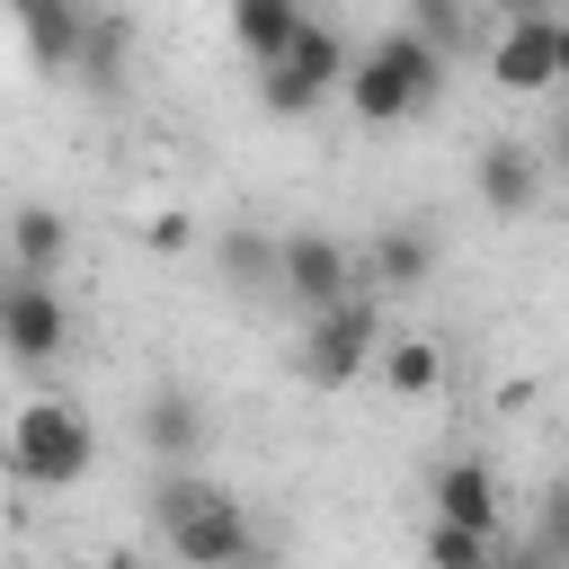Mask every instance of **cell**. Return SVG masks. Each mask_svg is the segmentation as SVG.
<instances>
[{"mask_svg": "<svg viewBox=\"0 0 569 569\" xmlns=\"http://www.w3.org/2000/svg\"><path fill=\"white\" fill-rule=\"evenodd\" d=\"M338 89H347L356 124H409V116L436 107V89H445V53H436L427 36H409V27H391V36H373V53L347 62Z\"/></svg>", "mask_w": 569, "mask_h": 569, "instance_id": "obj_1", "label": "cell"}, {"mask_svg": "<svg viewBox=\"0 0 569 569\" xmlns=\"http://www.w3.org/2000/svg\"><path fill=\"white\" fill-rule=\"evenodd\" d=\"M0 462H9L27 489H71V480H89V462H98V427H89L80 400H27V409L9 418Z\"/></svg>", "mask_w": 569, "mask_h": 569, "instance_id": "obj_2", "label": "cell"}, {"mask_svg": "<svg viewBox=\"0 0 569 569\" xmlns=\"http://www.w3.org/2000/svg\"><path fill=\"white\" fill-rule=\"evenodd\" d=\"M338 80H347V44H338V27L302 18V27L284 36V53L258 62V107H267V116H311Z\"/></svg>", "mask_w": 569, "mask_h": 569, "instance_id": "obj_3", "label": "cell"}, {"mask_svg": "<svg viewBox=\"0 0 569 569\" xmlns=\"http://www.w3.org/2000/svg\"><path fill=\"white\" fill-rule=\"evenodd\" d=\"M373 347H382V302H373V293H347V302L311 311V329H302V382L347 391V382L373 365Z\"/></svg>", "mask_w": 569, "mask_h": 569, "instance_id": "obj_4", "label": "cell"}, {"mask_svg": "<svg viewBox=\"0 0 569 569\" xmlns=\"http://www.w3.org/2000/svg\"><path fill=\"white\" fill-rule=\"evenodd\" d=\"M276 293H284L302 320L329 311V302H347V293H356V249L329 240V231H284V240H276Z\"/></svg>", "mask_w": 569, "mask_h": 569, "instance_id": "obj_5", "label": "cell"}, {"mask_svg": "<svg viewBox=\"0 0 569 569\" xmlns=\"http://www.w3.org/2000/svg\"><path fill=\"white\" fill-rule=\"evenodd\" d=\"M160 533H169L178 569H258V525H249V507H240L231 489H213L204 507H187V516L160 525Z\"/></svg>", "mask_w": 569, "mask_h": 569, "instance_id": "obj_6", "label": "cell"}, {"mask_svg": "<svg viewBox=\"0 0 569 569\" xmlns=\"http://www.w3.org/2000/svg\"><path fill=\"white\" fill-rule=\"evenodd\" d=\"M560 71H569V27H560V18H507V27H498L489 80H498L507 98H542V89H560Z\"/></svg>", "mask_w": 569, "mask_h": 569, "instance_id": "obj_7", "label": "cell"}, {"mask_svg": "<svg viewBox=\"0 0 569 569\" xmlns=\"http://www.w3.org/2000/svg\"><path fill=\"white\" fill-rule=\"evenodd\" d=\"M62 347H71L62 293L36 284V276H9V284H0V356H9V365H53Z\"/></svg>", "mask_w": 569, "mask_h": 569, "instance_id": "obj_8", "label": "cell"}, {"mask_svg": "<svg viewBox=\"0 0 569 569\" xmlns=\"http://www.w3.org/2000/svg\"><path fill=\"white\" fill-rule=\"evenodd\" d=\"M427 507H436V525H462V533H480V542H507V498H498V471H489L480 453L436 462V471H427Z\"/></svg>", "mask_w": 569, "mask_h": 569, "instance_id": "obj_9", "label": "cell"}, {"mask_svg": "<svg viewBox=\"0 0 569 569\" xmlns=\"http://www.w3.org/2000/svg\"><path fill=\"white\" fill-rule=\"evenodd\" d=\"M427 276H436L427 222H391V231H373V249H356V293H418Z\"/></svg>", "mask_w": 569, "mask_h": 569, "instance_id": "obj_10", "label": "cell"}, {"mask_svg": "<svg viewBox=\"0 0 569 569\" xmlns=\"http://www.w3.org/2000/svg\"><path fill=\"white\" fill-rule=\"evenodd\" d=\"M142 445H151L160 462H196V453L213 445V409H204L196 391H178V382H169V391H151V400H142Z\"/></svg>", "mask_w": 569, "mask_h": 569, "instance_id": "obj_11", "label": "cell"}, {"mask_svg": "<svg viewBox=\"0 0 569 569\" xmlns=\"http://www.w3.org/2000/svg\"><path fill=\"white\" fill-rule=\"evenodd\" d=\"M471 187H480V204H489V213H507V222H516V213H533V196H542V169H533V151H525V142H507V133H498V142L480 151Z\"/></svg>", "mask_w": 569, "mask_h": 569, "instance_id": "obj_12", "label": "cell"}, {"mask_svg": "<svg viewBox=\"0 0 569 569\" xmlns=\"http://www.w3.org/2000/svg\"><path fill=\"white\" fill-rule=\"evenodd\" d=\"M9 258H18V276H53L62 258H71V213H53V204H18L9 213Z\"/></svg>", "mask_w": 569, "mask_h": 569, "instance_id": "obj_13", "label": "cell"}, {"mask_svg": "<svg viewBox=\"0 0 569 569\" xmlns=\"http://www.w3.org/2000/svg\"><path fill=\"white\" fill-rule=\"evenodd\" d=\"M18 27H27V53L44 71H71V44H80V0H0Z\"/></svg>", "mask_w": 569, "mask_h": 569, "instance_id": "obj_14", "label": "cell"}, {"mask_svg": "<svg viewBox=\"0 0 569 569\" xmlns=\"http://www.w3.org/2000/svg\"><path fill=\"white\" fill-rule=\"evenodd\" d=\"M213 276H222L240 302L276 293V240H267V231H222V240H213Z\"/></svg>", "mask_w": 569, "mask_h": 569, "instance_id": "obj_15", "label": "cell"}, {"mask_svg": "<svg viewBox=\"0 0 569 569\" xmlns=\"http://www.w3.org/2000/svg\"><path fill=\"white\" fill-rule=\"evenodd\" d=\"M302 18H311L302 0H231V44H240L249 62H276L284 36H293Z\"/></svg>", "mask_w": 569, "mask_h": 569, "instance_id": "obj_16", "label": "cell"}, {"mask_svg": "<svg viewBox=\"0 0 569 569\" xmlns=\"http://www.w3.org/2000/svg\"><path fill=\"white\" fill-rule=\"evenodd\" d=\"M373 365H382V382H391L400 400H427V391L445 382V347H436V338H382Z\"/></svg>", "mask_w": 569, "mask_h": 569, "instance_id": "obj_17", "label": "cell"}, {"mask_svg": "<svg viewBox=\"0 0 569 569\" xmlns=\"http://www.w3.org/2000/svg\"><path fill=\"white\" fill-rule=\"evenodd\" d=\"M71 71H80L89 89H116V80H124V18H80Z\"/></svg>", "mask_w": 569, "mask_h": 569, "instance_id": "obj_18", "label": "cell"}, {"mask_svg": "<svg viewBox=\"0 0 569 569\" xmlns=\"http://www.w3.org/2000/svg\"><path fill=\"white\" fill-rule=\"evenodd\" d=\"M427 569H498V542H480L462 525H427Z\"/></svg>", "mask_w": 569, "mask_h": 569, "instance_id": "obj_19", "label": "cell"}, {"mask_svg": "<svg viewBox=\"0 0 569 569\" xmlns=\"http://www.w3.org/2000/svg\"><path fill=\"white\" fill-rule=\"evenodd\" d=\"M213 489H222V480H204V471H169V480L151 489V516H160V525H178V516H187V507H204Z\"/></svg>", "mask_w": 569, "mask_h": 569, "instance_id": "obj_20", "label": "cell"}, {"mask_svg": "<svg viewBox=\"0 0 569 569\" xmlns=\"http://www.w3.org/2000/svg\"><path fill=\"white\" fill-rule=\"evenodd\" d=\"M418 18H409V36H427L436 53H453L462 44V0H409Z\"/></svg>", "mask_w": 569, "mask_h": 569, "instance_id": "obj_21", "label": "cell"}, {"mask_svg": "<svg viewBox=\"0 0 569 569\" xmlns=\"http://www.w3.org/2000/svg\"><path fill=\"white\" fill-rule=\"evenodd\" d=\"M187 240H196V222H187V213H151V249H169V258H178Z\"/></svg>", "mask_w": 569, "mask_h": 569, "instance_id": "obj_22", "label": "cell"}, {"mask_svg": "<svg viewBox=\"0 0 569 569\" xmlns=\"http://www.w3.org/2000/svg\"><path fill=\"white\" fill-rule=\"evenodd\" d=\"M489 9H498V27H507V18H560L551 0H489Z\"/></svg>", "mask_w": 569, "mask_h": 569, "instance_id": "obj_23", "label": "cell"}, {"mask_svg": "<svg viewBox=\"0 0 569 569\" xmlns=\"http://www.w3.org/2000/svg\"><path fill=\"white\" fill-rule=\"evenodd\" d=\"M98 569H142V560H133V551H107V560H98Z\"/></svg>", "mask_w": 569, "mask_h": 569, "instance_id": "obj_24", "label": "cell"}]
</instances>
